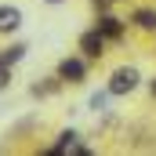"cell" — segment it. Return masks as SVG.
<instances>
[{"label": "cell", "instance_id": "obj_1", "mask_svg": "<svg viewBox=\"0 0 156 156\" xmlns=\"http://www.w3.org/2000/svg\"><path fill=\"white\" fill-rule=\"evenodd\" d=\"M138 83H142V73L134 66H120V69H113V76H109V94H131Z\"/></svg>", "mask_w": 156, "mask_h": 156}, {"label": "cell", "instance_id": "obj_2", "mask_svg": "<svg viewBox=\"0 0 156 156\" xmlns=\"http://www.w3.org/2000/svg\"><path fill=\"white\" fill-rule=\"evenodd\" d=\"M80 51H83L87 58H98V55L105 51V37H102V29H91V33H83V37H80Z\"/></svg>", "mask_w": 156, "mask_h": 156}, {"label": "cell", "instance_id": "obj_3", "mask_svg": "<svg viewBox=\"0 0 156 156\" xmlns=\"http://www.w3.org/2000/svg\"><path fill=\"white\" fill-rule=\"evenodd\" d=\"M87 73V66L80 62V58H66L62 66H58V80H69V83H80Z\"/></svg>", "mask_w": 156, "mask_h": 156}, {"label": "cell", "instance_id": "obj_4", "mask_svg": "<svg viewBox=\"0 0 156 156\" xmlns=\"http://www.w3.org/2000/svg\"><path fill=\"white\" fill-rule=\"evenodd\" d=\"M18 26H22V11L11 7V4H4L0 7V33H15Z\"/></svg>", "mask_w": 156, "mask_h": 156}, {"label": "cell", "instance_id": "obj_5", "mask_svg": "<svg viewBox=\"0 0 156 156\" xmlns=\"http://www.w3.org/2000/svg\"><path fill=\"white\" fill-rule=\"evenodd\" d=\"M98 29H102V37H105V40H120V37H123V26H120V18H113V15L98 18Z\"/></svg>", "mask_w": 156, "mask_h": 156}, {"label": "cell", "instance_id": "obj_6", "mask_svg": "<svg viewBox=\"0 0 156 156\" xmlns=\"http://www.w3.org/2000/svg\"><path fill=\"white\" fill-rule=\"evenodd\" d=\"M55 153H87V149L76 142V134H73V131H66V134H62V142L55 145Z\"/></svg>", "mask_w": 156, "mask_h": 156}, {"label": "cell", "instance_id": "obj_7", "mask_svg": "<svg viewBox=\"0 0 156 156\" xmlns=\"http://www.w3.org/2000/svg\"><path fill=\"white\" fill-rule=\"evenodd\" d=\"M22 55H26V47H22V44H15V47H7V51L0 55V62H4V66H15Z\"/></svg>", "mask_w": 156, "mask_h": 156}, {"label": "cell", "instance_id": "obj_8", "mask_svg": "<svg viewBox=\"0 0 156 156\" xmlns=\"http://www.w3.org/2000/svg\"><path fill=\"white\" fill-rule=\"evenodd\" d=\"M134 22H138L142 29H156V11H138V15H134Z\"/></svg>", "mask_w": 156, "mask_h": 156}, {"label": "cell", "instance_id": "obj_9", "mask_svg": "<svg viewBox=\"0 0 156 156\" xmlns=\"http://www.w3.org/2000/svg\"><path fill=\"white\" fill-rule=\"evenodd\" d=\"M105 102H109V94H105V91L91 94V109H94V113H102V109H105Z\"/></svg>", "mask_w": 156, "mask_h": 156}, {"label": "cell", "instance_id": "obj_10", "mask_svg": "<svg viewBox=\"0 0 156 156\" xmlns=\"http://www.w3.org/2000/svg\"><path fill=\"white\" fill-rule=\"evenodd\" d=\"M7 76H11V73H7V66L0 62V87H7Z\"/></svg>", "mask_w": 156, "mask_h": 156}, {"label": "cell", "instance_id": "obj_11", "mask_svg": "<svg viewBox=\"0 0 156 156\" xmlns=\"http://www.w3.org/2000/svg\"><path fill=\"white\" fill-rule=\"evenodd\" d=\"M47 4H66V0H47Z\"/></svg>", "mask_w": 156, "mask_h": 156}, {"label": "cell", "instance_id": "obj_12", "mask_svg": "<svg viewBox=\"0 0 156 156\" xmlns=\"http://www.w3.org/2000/svg\"><path fill=\"white\" fill-rule=\"evenodd\" d=\"M153 94H156V80H153Z\"/></svg>", "mask_w": 156, "mask_h": 156}]
</instances>
